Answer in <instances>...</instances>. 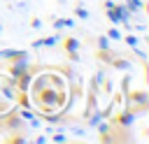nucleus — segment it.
<instances>
[{
  "instance_id": "nucleus-1",
  "label": "nucleus",
  "mask_w": 149,
  "mask_h": 144,
  "mask_svg": "<svg viewBox=\"0 0 149 144\" xmlns=\"http://www.w3.org/2000/svg\"><path fill=\"white\" fill-rule=\"evenodd\" d=\"M130 19H133V12L126 7V2H123V5H114V7H109V9H107V21H109L112 26L130 23Z\"/></svg>"
},
{
  "instance_id": "nucleus-2",
  "label": "nucleus",
  "mask_w": 149,
  "mask_h": 144,
  "mask_svg": "<svg viewBox=\"0 0 149 144\" xmlns=\"http://www.w3.org/2000/svg\"><path fill=\"white\" fill-rule=\"evenodd\" d=\"M9 63H12L9 65V77H19V74H23V72L30 70L28 58H16V60H9Z\"/></svg>"
},
{
  "instance_id": "nucleus-3",
  "label": "nucleus",
  "mask_w": 149,
  "mask_h": 144,
  "mask_svg": "<svg viewBox=\"0 0 149 144\" xmlns=\"http://www.w3.org/2000/svg\"><path fill=\"white\" fill-rule=\"evenodd\" d=\"M16 58H28L26 49H0V60H16Z\"/></svg>"
},
{
  "instance_id": "nucleus-4",
  "label": "nucleus",
  "mask_w": 149,
  "mask_h": 144,
  "mask_svg": "<svg viewBox=\"0 0 149 144\" xmlns=\"http://www.w3.org/2000/svg\"><path fill=\"white\" fill-rule=\"evenodd\" d=\"M61 39H63V37H61V35L56 33V35H51V37H42V39H33V44H30V46H33V49H42V46H56V44H58Z\"/></svg>"
},
{
  "instance_id": "nucleus-5",
  "label": "nucleus",
  "mask_w": 149,
  "mask_h": 144,
  "mask_svg": "<svg viewBox=\"0 0 149 144\" xmlns=\"http://www.w3.org/2000/svg\"><path fill=\"white\" fill-rule=\"evenodd\" d=\"M126 98H128V107H130V105H140V109L147 107V93H144V91L130 93V95H126Z\"/></svg>"
},
{
  "instance_id": "nucleus-6",
  "label": "nucleus",
  "mask_w": 149,
  "mask_h": 144,
  "mask_svg": "<svg viewBox=\"0 0 149 144\" xmlns=\"http://www.w3.org/2000/svg\"><path fill=\"white\" fill-rule=\"evenodd\" d=\"M112 70H121V72H130V67H133V63L128 60V58H121V56H116V58H112Z\"/></svg>"
},
{
  "instance_id": "nucleus-7",
  "label": "nucleus",
  "mask_w": 149,
  "mask_h": 144,
  "mask_svg": "<svg viewBox=\"0 0 149 144\" xmlns=\"http://www.w3.org/2000/svg\"><path fill=\"white\" fill-rule=\"evenodd\" d=\"M63 28H74V19H56L54 21V30H63Z\"/></svg>"
},
{
  "instance_id": "nucleus-8",
  "label": "nucleus",
  "mask_w": 149,
  "mask_h": 144,
  "mask_svg": "<svg viewBox=\"0 0 149 144\" xmlns=\"http://www.w3.org/2000/svg\"><path fill=\"white\" fill-rule=\"evenodd\" d=\"M107 49H112V42L107 35H100L98 37V51H107Z\"/></svg>"
},
{
  "instance_id": "nucleus-9",
  "label": "nucleus",
  "mask_w": 149,
  "mask_h": 144,
  "mask_svg": "<svg viewBox=\"0 0 149 144\" xmlns=\"http://www.w3.org/2000/svg\"><path fill=\"white\" fill-rule=\"evenodd\" d=\"M65 51H68V53H72V51H79V39H74V37H68V39H65Z\"/></svg>"
},
{
  "instance_id": "nucleus-10",
  "label": "nucleus",
  "mask_w": 149,
  "mask_h": 144,
  "mask_svg": "<svg viewBox=\"0 0 149 144\" xmlns=\"http://www.w3.org/2000/svg\"><path fill=\"white\" fill-rule=\"evenodd\" d=\"M126 7L135 14V12H140V9H144V2L142 0H126Z\"/></svg>"
},
{
  "instance_id": "nucleus-11",
  "label": "nucleus",
  "mask_w": 149,
  "mask_h": 144,
  "mask_svg": "<svg viewBox=\"0 0 149 144\" xmlns=\"http://www.w3.org/2000/svg\"><path fill=\"white\" fill-rule=\"evenodd\" d=\"M121 39H123V42H126V44H128L130 49L140 44V37H137V35H133V33H128V35H126V37H121Z\"/></svg>"
},
{
  "instance_id": "nucleus-12",
  "label": "nucleus",
  "mask_w": 149,
  "mask_h": 144,
  "mask_svg": "<svg viewBox=\"0 0 149 144\" xmlns=\"http://www.w3.org/2000/svg\"><path fill=\"white\" fill-rule=\"evenodd\" d=\"M100 121H102V111H93V114L88 116V125H91V128H95Z\"/></svg>"
},
{
  "instance_id": "nucleus-13",
  "label": "nucleus",
  "mask_w": 149,
  "mask_h": 144,
  "mask_svg": "<svg viewBox=\"0 0 149 144\" xmlns=\"http://www.w3.org/2000/svg\"><path fill=\"white\" fill-rule=\"evenodd\" d=\"M107 37H109V39H121L123 35H121V30H119V28L109 26V30H107Z\"/></svg>"
},
{
  "instance_id": "nucleus-14",
  "label": "nucleus",
  "mask_w": 149,
  "mask_h": 144,
  "mask_svg": "<svg viewBox=\"0 0 149 144\" xmlns=\"http://www.w3.org/2000/svg\"><path fill=\"white\" fill-rule=\"evenodd\" d=\"M74 16H77V19H88V9H84L81 5H77V7H74Z\"/></svg>"
},
{
  "instance_id": "nucleus-15",
  "label": "nucleus",
  "mask_w": 149,
  "mask_h": 144,
  "mask_svg": "<svg viewBox=\"0 0 149 144\" xmlns=\"http://www.w3.org/2000/svg\"><path fill=\"white\" fill-rule=\"evenodd\" d=\"M133 28H135V30H137V33H147V26H144V23H135V26H133Z\"/></svg>"
},
{
  "instance_id": "nucleus-16",
  "label": "nucleus",
  "mask_w": 149,
  "mask_h": 144,
  "mask_svg": "<svg viewBox=\"0 0 149 144\" xmlns=\"http://www.w3.org/2000/svg\"><path fill=\"white\" fill-rule=\"evenodd\" d=\"M35 142H37V144H44V142H49V137H47V135H37Z\"/></svg>"
},
{
  "instance_id": "nucleus-17",
  "label": "nucleus",
  "mask_w": 149,
  "mask_h": 144,
  "mask_svg": "<svg viewBox=\"0 0 149 144\" xmlns=\"http://www.w3.org/2000/svg\"><path fill=\"white\" fill-rule=\"evenodd\" d=\"M95 84H105V74H102V72L95 74Z\"/></svg>"
},
{
  "instance_id": "nucleus-18",
  "label": "nucleus",
  "mask_w": 149,
  "mask_h": 144,
  "mask_svg": "<svg viewBox=\"0 0 149 144\" xmlns=\"http://www.w3.org/2000/svg\"><path fill=\"white\" fill-rule=\"evenodd\" d=\"M30 26H33V28H42V21H40V19H35V21H33Z\"/></svg>"
}]
</instances>
